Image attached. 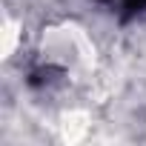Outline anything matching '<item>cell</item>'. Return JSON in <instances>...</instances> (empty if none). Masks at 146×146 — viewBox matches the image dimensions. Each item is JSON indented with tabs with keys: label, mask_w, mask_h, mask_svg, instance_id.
Here are the masks:
<instances>
[{
	"label": "cell",
	"mask_w": 146,
	"mask_h": 146,
	"mask_svg": "<svg viewBox=\"0 0 146 146\" xmlns=\"http://www.w3.org/2000/svg\"><path fill=\"white\" fill-rule=\"evenodd\" d=\"M100 3H106L112 12H117L123 20H129V17H135L137 12H143L146 9V0H100Z\"/></svg>",
	"instance_id": "6da1fadb"
},
{
	"label": "cell",
	"mask_w": 146,
	"mask_h": 146,
	"mask_svg": "<svg viewBox=\"0 0 146 146\" xmlns=\"http://www.w3.org/2000/svg\"><path fill=\"white\" fill-rule=\"evenodd\" d=\"M60 69H54V66H40V69H32L29 72V86L32 89H46L54 78L52 75H57Z\"/></svg>",
	"instance_id": "7a4b0ae2"
}]
</instances>
